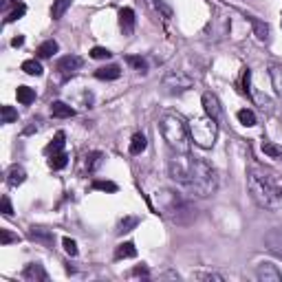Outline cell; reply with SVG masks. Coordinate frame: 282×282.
I'll list each match as a JSON object with an SVG mask.
<instances>
[{
	"mask_svg": "<svg viewBox=\"0 0 282 282\" xmlns=\"http://www.w3.org/2000/svg\"><path fill=\"white\" fill-rule=\"evenodd\" d=\"M137 256V247L132 242H121V245L115 249V258L117 260H126V258H135Z\"/></svg>",
	"mask_w": 282,
	"mask_h": 282,
	"instance_id": "obj_20",
	"label": "cell"
},
{
	"mask_svg": "<svg viewBox=\"0 0 282 282\" xmlns=\"http://www.w3.org/2000/svg\"><path fill=\"white\" fill-rule=\"evenodd\" d=\"M159 128H161V135L165 139V143L174 152H189V148H192L189 128L179 115H163L159 119Z\"/></svg>",
	"mask_w": 282,
	"mask_h": 282,
	"instance_id": "obj_4",
	"label": "cell"
},
{
	"mask_svg": "<svg viewBox=\"0 0 282 282\" xmlns=\"http://www.w3.org/2000/svg\"><path fill=\"white\" fill-rule=\"evenodd\" d=\"M22 278H24L26 282H47L48 273L44 271V267L40 262H29L22 269Z\"/></svg>",
	"mask_w": 282,
	"mask_h": 282,
	"instance_id": "obj_11",
	"label": "cell"
},
{
	"mask_svg": "<svg viewBox=\"0 0 282 282\" xmlns=\"http://www.w3.org/2000/svg\"><path fill=\"white\" fill-rule=\"evenodd\" d=\"M196 280H216V282H223L225 278L220 273H214V271H207V273H194Z\"/></svg>",
	"mask_w": 282,
	"mask_h": 282,
	"instance_id": "obj_39",
	"label": "cell"
},
{
	"mask_svg": "<svg viewBox=\"0 0 282 282\" xmlns=\"http://www.w3.org/2000/svg\"><path fill=\"white\" fill-rule=\"evenodd\" d=\"M57 48H60V47H57V42H55V40H47V42H42V44H40V47H38V51H35V53H38V57H42V60H47V57H53V55H55V53H57Z\"/></svg>",
	"mask_w": 282,
	"mask_h": 282,
	"instance_id": "obj_19",
	"label": "cell"
},
{
	"mask_svg": "<svg viewBox=\"0 0 282 282\" xmlns=\"http://www.w3.org/2000/svg\"><path fill=\"white\" fill-rule=\"evenodd\" d=\"M26 179V172L22 165H11L7 172V183L11 185V188H18V185H22Z\"/></svg>",
	"mask_w": 282,
	"mask_h": 282,
	"instance_id": "obj_16",
	"label": "cell"
},
{
	"mask_svg": "<svg viewBox=\"0 0 282 282\" xmlns=\"http://www.w3.org/2000/svg\"><path fill=\"white\" fill-rule=\"evenodd\" d=\"M189 128V137H192V143H196L198 148L210 150L216 143V137H218V121L205 117H194L188 123Z\"/></svg>",
	"mask_w": 282,
	"mask_h": 282,
	"instance_id": "obj_5",
	"label": "cell"
},
{
	"mask_svg": "<svg viewBox=\"0 0 282 282\" xmlns=\"http://www.w3.org/2000/svg\"><path fill=\"white\" fill-rule=\"evenodd\" d=\"M2 214H4V216H11V214H13V207H11V201H9V196H2Z\"/></svg>",
	"mask_w": 282,
	"mask_h": 282,
	"instance_id": "obj_41",
	"label": "cell"
},
{
	"mask_svg": "<svg viewBox=\"0 0 282 282\" xmlns=\"http://www.w3.org/2000/svg\"><path fill=\"white\" fill-rule=\"evenodd\" d=\"M93 189H99V192H117V183H113V181H93Z\"/></svg>",
	"mask_w": 282,
	"mask_h": 282,
	"instance_id": "obj_36",
	"label": "cell"
},
{
	"mask_svg": "<svg viewBox=\"0 0 282 282\" xmlns=\"http://www.w3.org/2000/svg\"><path fill=\"white\" fill-rule=\"evenodd\" d=\"M264 245L273 256L282 258V227H273L271 232L264 234Z\"/></svg>",
	"mask_w": 282,
	"mask_h": 282,
	"instance_id": "obj_10",
	"label": "cell"
},
{
	"mask_svg": "<svg viewBox=\"0 0 282 282\" xmlns=\"http://www.w3.org/2000/svg\"><path fill=\"white\" fill-rule=\"evenodd\" d=\"M82 57H77V55H66V57H62L60 62H57V70L62 73V77H70V75H75L79 69H82Z\"/></svg>",
	"mask_w": 282,
	"mask_h": 282,
	"instance_id": "obj_9",
	"label": "cell"
},
{
	"mask_svg": "<svg viewBox=\"0 0 282 282\" xmlns=\"http://www.w3.org/2000/svg\"><path fill=\"white\" fill-rule=\"evenodd\" d=\"M145 2H148L161 18H165V20H170V18H172V9H170V4H167L165 0H145Z\"/></svg>",
	"mask_w": 282,
	"mask_h": 282,
	"instance_id": "obj_22",
	"label": "cell"
},
{
	"mask_svg": "<svg viewBox=\"0 0 282 282\" xmlns=\"http://www.w3.org/2000/svg\"><path fill=\"white\" fill-rule=\"evenodd\" d=\"M66 135L64 132H55V137L51 139V143L44 148V152L48 154V157H53V154H57V152H64V143H66Z\"/></svg>",
	"mask_w": 282,
	"mask_h": 282,
	"instance_id": "obj_18",
	"label": "cell"
},
{
	"mask_svg": "<svg viewBox=\"0 0 282 282\" xmlns=\"http://www.w3.org/2000/svg\"><path fill=\"white\" fill-rule=\"evenodd\" d=\"M269 75H271V84L276 88V93L282 97V66H271Z\"/></svg>",
	"mask_w": 282,
	"mask_h": 282,
	"instance_id": "obj_27",
	"label": "cell"
},
{
	"mask_svg": "<svg viewBox=\"0 0 282 282\" xmlns=\"http://www.w3.org/2000/svg\"><path fill=\"white\" fill-rule=\"evenodd\" d=\"M262 152L267 154V157H271V159H280L282 157V148H278V145L271 143V141H264V143H262Z\"/></svg>",
	"mask_w": 282,
	"mask_h": 282,
	"instance_id": "obj_34",
	"label": "cell"
},
{
	"mask_svg": "<svg viewBox=\"0 0 282 282\" xmlns=\"http://www.w3.org/2000/svg\"><path fill=\"white\" fill-rule=\"evenodd\" d=\"M22 70H24L26 75H35V77H40V75H42V64H40L38 60H24L22 62Z\"/></svg>",
	"mask_w": 282,
	"mask_h": 282,
	"instance_id": "obj_30",
	"label": "cell"
},
{
	"mask_svg": "<svg viewBox=\"0 0 282 282\" xmlns=\"http://www.w3.org/2000/svg\"><path fill=\"white\" fill-rule=\"evenodd\" d=\"M29 236L33 238L35 242H42L44 247H53V242H55V234H53L51 229H44V227H31Z\"/></svg>",
	"mask_w": 282,
	"mask_h": 282,
	"instance_id": "obj_13",
	"label": "cell"
},
{
	"mask_svg": "<svg viewBox=\"0 0 282 282\" xmlns=\"http://www.w3.org/2000/svg\"><path fill=\"white\" fill-rule=\"evenodd\" d=\"M11 44H13V47H22V44H24V38H22V35H18V38L11 40Z\"/></svg>",
	"mask_w": 282,
	"mask_h": 282,
	"instance_id": "obj_43",
	"label": "cell"
},
{
	"mask_svg": "<svg viewBox=\"0 0 282 282\" xmlns=\"http://www.w3.org/2000/svg\"><path fill=\"white\" fill-rule=\"evenodd\" d=\"M256 278L260 282H282V271L271 262H260L256 267Z\"/></svg>",
	"mask_w": 282,
	"mask_h": 282,
	"instance_id": "obj_7",
	"label": "cell"
},
{
	"mask_svg": "<svg viewBox=\"0 0 282 282\" xmlns=\"http://www.w3.org/2000/svg\"><path fill=\"white\" fill-rule=\"evenodd\" d=\"M126 64H130L137 73H148V64H145V60H143V57H139V55H128Z\"/></svg>",
	"mask_w": 282,
	"mask_h": 282,
	"instance_id": "obj_31",
	"label": "cell"
},
{
	"mask_svg": "<svg viewBox=\"0 0 282 282\" xmlns=\"http://www.w3.org/2000/svg\"><path fill=\"white\" fill-rule=\"evenodd\" d=\"M66 163H69V154L66 152H57L48 159V167L51 170H62V167H66Z\"/></svg>",
	"mask_w": 282,
	"mask_h": 282,
	"instance_id": "obj_29",
	"label": "cell"
},
{
	"mask_svg": "<svg viewBox=\"0 0 282 282\" xmlns=\"http://www.w3.org/2000/svg\"><path fill=\"white\" fill-rule=\"evenodd\" d=\"M172 181L183 185L194 196H212L218 189V176L216 170L207 161L192 157L189 152H174L167 161Z\"/></svg>",
	"mask_w": 282,
	"mask_h": 282,
	"instance_id": "obj_1",
	"label": "cell"
},
{
	"mask_svg": "<svg viewBox=\"0 0 282 282\" xmlns=\"http://www.w3.org/2000/svg\"><path fill=\"white\" fill-rule=\"evenodd\" d=\"M24 13H26V4L18 2V4H16V9H13V11L9 13L7 18H4V22H7V24H9V22H16V20H20V18L24 16Z\"/></svg>",
	"mask_w": 282,
	"mask_h": 282,
	"instance_id": "obj_35",
	"label": "cell"
},
{
	"mask_svg": "<svg viewBox=\"0 0 282 282\" xmlns=\"http://www.w3.org/2000/svg\"><path fill=\"white\" fill-rule=\"evenodd\" d=\"M247 188H249V194L260 207L264 210H276L280 205V194L282 189L273 183V179L269 174L260 170H249L247 174Z\"/></svg>",
	"mask_w": 282,
	"mask_h": 282,
	"instance_id": "obj_3",
	"label": "cell"
},
{
	"mask_svg": "<svg viewBox=\"0 0 282 282\" xmlns=\"http://www.w3.org/2000/svg\"><path fill=\"white\" fill-rule=\"evenodd\" d=\"M70 4H73V0H53V7H51L53 20H60V18L64 16L66 11H69Z\"/></svg>",
	"mask_w": 282,
	"mask_h": 282,
	"instance_id": "obj_23",
	"label": "cell"
},
{
	"mask_svg": "<svg viewBox=\"0 0 282 282\" xmlns=\"http://www.w3.org/2000/svg\"><path fill=\"white\" fill-rule=\"evenodd\" d=\"M101 161H104V154H101L99 150H95V152H88L86 154V170L88 172H95L97 167L101 165Z\"/></svg>",
	"mask_w": 282,
	"mask_h": 282,
	"instance_id": "obj_26",
	"label": "cell"
},
{
	"mask_svg": "<svg viewBox=\"0 0 282 282\" xmlns=\"http://www.w3.org/2000/svg\"><path fill=\"white\" fill-rule=\"evenodd\" d=\"M110 55H113V53H110L108 48H104V47H93L91 48V57H93V60H108Z\"/></svg>",
	"mask_w": 282,
	"mask_h": 282,
	"instance_id": "obj_37",
	"label": "cell"
},
{
	"mask_svg": "<svg viewBox=\"0 0 282 282\" xmlns=\"http://www.w3.org/2000/svg\"><path fill=\"white\" fill-rule=\"evenodd\" d=\"M132 276H143V278H148V276H150V269L145 267V264H141V267H135V269H132Z\"/></svg>",
	"mask_w": 282,
	"mask_h": 282,
	"instance_id": "obj_42",
	"label": "cell"
},
{
	"mask_svg": "<svg viewBox=\"0 0 282 282\" xmlns=\"http://www.w3.org/2000/svg\"><path fill=\"white\" fill-rule=\"evenodd\" d=\"M11 242H20V236L13 234L11 229H7V227H0V245L7 247V245H11Z\"/></svg>",
	"mask_w": 282,
	"mask_h": 282,
	"instance_id": "obj_32",
	"label": "cell"
},
{
	"mask_svg": "<svg viewBox=\"0 0 282 282\" xmlns=\"http://www.w3.org/2000/svg\"><path fill=\"white\" fill-rule=\"evenodd\" d=\"M192 86H194V77H189L183 70H170V73L163 77V88H165L167 93H172V95H174V93H185Z\"/></svg>",
	"mask_w": 282,
	"mask_h": 282,
	"instance_id": "obj_6",
	"label": "cell"
},
{
	"mask_svg": "<svg viewBox=\"0 0 282 282\" xmlns=\"http://www.w3.org/2000/svg\"><path fill=\"white\" fill-rule=\"evenodd\" d=\"M0 115H2V123L18 121V110L13 108V106H2V108H0Z\"/></svg>",
	"mask_w": 282,
	"mask_h": 282,
	"instance_id": "obj_33",
	"label": "cell"
},
{
	"mask_svg": "<svg viewBox=\"0 0 282 282\" xmlns=\"http://www.w3.org/2000/svg\"><path fill=\"white\" fill-rule=\"evenodd\" d=\"M119 26L126 35H130L135 31V11L130 7H123L119 9Z\"/></svg>",
	"mask_w": 282,
	"mask_h": 282,
	"instance_id": "obj_12",
	"label": "cell"
},
{
	"mask_svg": "<svg viewBox=\"0 0 282 282\" xmlns=\"http://www.w3.org/2000/svg\"><path fill=\"white\" fill-rule=\"evenodd\" d=\"M145 148H148V139H145L143 132H137V135H132V141H130V154H141Z\"/></svg>",
	"mask_w": 282,
	"mask_h": 282,
	"instance_id": "obj_21",
	"label": "cell"
},
{
	"mask_svg": "<svg viewBox=\"0 0 282 282\" xmlns=\"http://www.w3.org/2000/svg\"><path fill=\"white\" fill-rule=\"evenodd\" d=\"M247 20H249V24L254 26L256 38H258L260 42H269V24H267V22H262L260 18H256V16H247Z\"/></svg>",
	"mask_w": 282,
	"mask_h": 282,
	"instance_id": "obj_14",
	"label": "cell"
},
{
	"mask_svg": "<svg viewBox=\"0 0 282 282\" xmlns=\"http://www.w3.org/2000/svg\"><path fill=\"white\" fill-rule=\"evenodd\" d=\"M16 97H18L20 104L29 106V104H33V101H35V91H33V88H29V86H18Z\"/></svg>",
	"mask_w": 282,
	"mask_h": 282,
	"instance_id": "obj_24",
	"label": "cell"
},
{
	"mask_svg": "<svg viewBox=\"0 0 282 282\" xmlns=\"http://www.w3.org/2000/svg\"><path fill=\"white\" fill-rule=\"evenodd\" d=\"M249 86H251V70L245 69V73H242V88H245V93H249Z\"/></svg>",
	"mask_w": 282,
	"mask_h": 282,
	"instance_id": "obj_40",
	"label": "cell"
},
{
	"mask_svg": "<svg viewBox=\"0 0 282 282\" xmlns=\"http://www.w3.org/2000/svg\"><path fill=\"white\" fill-rule=\"evenodd\" d=\"M35 130H38V126H35V123H33V126H29V128H26V130H24V135H31V132H35Z\"/></svg>",
	"mask_w": 282,
	"mask_h": 282,
	"instance_id": "obj_44",
	"label": "cell"
},
{
	"mask_svg": "<svg viewBox=\"0 0 282 282\" xmlns=\"http://www.w3.org/2000/svg\"><path fill=\"white\" fill-rule=\"evenodd\" d=\"M51 115L55 119H69L75 115V110L70 108L69 104H64V101H53L51 104Z\"/></svg>",
	"mask_w": 282,
	"mask_h": 282,
	"instance_id": "obj_17",
	"label": "cell"
},
{
	"mask_svg": "<svg viewBox=\"0 0 282 282\" xmlns=\"http://www.w3.org/2000/svg\"><path fill=\"white\" fill-rule=\"evenodd\" d=\"M154 205H157V212L167 216L172 223L185 225L196 218V210L189 205L188 198H183L179 192H172V189H159L154 194Z\"/></svg>",
	"mask_w": 282,
	"mask_h": 282,
	"instance_id": "obj_2",
	"label": "cell"
},
{
	"mask_svg": "<svg viewBox=\"0 0 282 282\" xmlns=\"http://www.w3.org/2000/svg\"><path fill=\"white\" fill-rule=\"evenodd\" d=\"M236 117H238V121H240L242 126H247V128L256 126V115H254V110H249V108H240V110L236 113Z\"/></svg>",
	"mask_w": 282,
	"mask_h": 282,
	"instance_id": "obj_28",
	"label": "cell"
},
{
	"mask_svg": "<svg viewBox=\"0 0 282 282\" xmlns=\"http://www.w3.org/2000/svg\"><path fill=\"white\" fill-rule=\"evenodd\" d=\"M119 75H121V66H119V64L99 66V69L95 70V77L97 79H106V82H110V79H117Z\"/></svg>",
	"mask_w": 282,
	"mask_h": 282,
	"instance_id": "obj_15",
	"label": "cell"
},
{
	"mask_svg": "<svg viewBox=\"0 0 282 282\" xmlns=\"http://www.w3.org/2000/svg\"><path fill=\"white\" fill-rule=\"evenodd\" d=\"M62 245H64V251L70 256V258H75V256H77V242H75V240L64 238V240H62Z\"/></svg>",
	"mask_w": 282,
	"mask_h": 282,
	"instance_id": "obj_38",
	"label": "cell"
},
{
	"mask_svg": "<svg viewBox=\"0 0 282 282\" xmlns=\"http://www.w3.org/2000/svg\"><path fill=\"white\" fill-rule=\"evenodd\" d=\"M137 225H139V218H137V216H123V218L119 220V225H117V234H128V232H132Z\"/></svg>",
	"mask_w": 282,
	"mask_h": 282,
	"instance_id": "obj_25",
	"label": "cell"
},
{
	"mask_svg": "<svg viewBox=\"0 0 282 282\" xmlns=\"http://www.w3.org/2000/svg\"><path fill=\"white\" fill-rule=\"evenodd\" d=\"M201 101H203V110H205L207 117L214 119V121H220V117H223V108H220L218 97H216L214 93H205Z\"/></svg>",
	"mask_w": 282,
	"mask_h": 282,
	"instance_id": "obj_8",
	"label": "cell"
}]
</instances>
